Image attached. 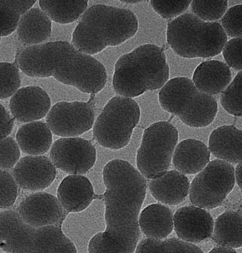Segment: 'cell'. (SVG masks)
I'll return each mask as SVG.
<instances>
[{
  "instance_id": "cell-32",
  "label": "cell",
  "mask_w": 242,
  "mask_h": 253,
  "mask_svg": "<svg viewBox=\"0 0 242 253\" xmlns=\"http://www.w3.org/2000/svg\"><path fill=\"white\" fill-rule=\"evenodd\" d=\"M20 157L17 142L12 137L0 140V169L7 171L14 168Z\"/></svg>"
},
{
  "instance_id": "cell-22",
  "label": "cell",
  "mask_w": 242,
  "mask_h": 253,
  "mask_svg": "<svg viewBox=\"0 0 242 253\" xmlns=\"http://www.w3.org/2000/svg\"><path fill=\"white\" fill-rule=\"evenodd\" d=\"M51 32V20L38 8H31L22 15L17 28L19 42L29 47L41 44L48 40Z\"/></svg>"
},
{
  "instance_id": "cell-17",
  "label": "cell",
  "mask_w": 242,
  "mask_h": 253,
  "mask_svg": "<svg viewBox=\"0 0 242 253\" xmlns=\"http://www.w3.org/2000/svg\"><path fill=\"white\" fill-rule=\"evenodd\" d=\"M97 197L89 178L81 175H69L59 186L57 198L69 213L87 209Z\"/></svg>"
},
{
  "instance_id": "cell-41",
  "label": "cell",
  "mask_w": 242,
  "mask_h": 253,
  "mask_svg": "<svg viewBox=\"0 0 242 253\" xmlns=\"http://www.w3.org/2000/svg\"><path fill=\"white\" fill-rule=\"evenodd\" d=\"M122 2H123V3H126L128 4H135V3H139L140 2H141V1H122Z\"/></svg>"
},
{
  "instance_id": "cell-6",
  "label": "cell",
  "mask_w": 242,
  "mask_h": 253,
  "mask_svg": "<svg viewBox=\"0 0 242 253\" xmlns=\"http://www.w3.org/2000/svg\"><path fill=\"white\" fill-rule=\"evenodd\" d=\"M167 42L178 55L187 58L218 55L228 37L218 22H207L191 13L179 16L168 24Z\"/></svg>"
},
{
  "instance_id": "cell-13",
  "label": "cell",
  "mask_w": 242,
  "mask_h": 253,
  "mask_svg": "<svg viewBox=\"0 0 242 253\" xmlns=\"http://www.w3.org/2000/svg\"><path fill=\"white\" fill-rule=\"evenodd\" d=\"M17 213L24 223L35 228L62 225L68 214L56 196L43 192L24 199L18 207Z\"/></svg>"
},
{
  "instance_id": "cell-29",
  "label": "cell",
  "mask_w": 242,
  "mask_h": 253,
  "mask_svg": "<svg viewBox=\"0 0 242 253\" xmlns=\"http://www.w3.org/2000/svg\"><path fill=\"white\" fill-rule=\"evenodd\" d=\"M242 72H239L223 92L220 99L221 105L224 109L228 114L236 117H242Z\"/></svg>"
},
{
  "instance_id": "cell-4",
  "label": "cell",
  "mask_w": 242,
  "mask_h": 253,
  "mask_svg": "<svg viewBox=\"0 0 242 253\" xmlns=\"http://www.w3.org/2000/svg\"><path fill=\"white\" fill-rule=\"evenodd\" d=\"M169 75V67L162 47L151 44L141 45L118 60L113 89L120 96L135 98L164 87Z\"/></svg>"
},
{
  "instance_id": "cell-34",
  "label": "cell",
  "mask_w": 242,
  "mask_h": 253,
  "mask_svg": "<svg viewBox=\"0 0 242 253\" xmlns=\"http://www.w3.org/2000/svg\"><path fill=\"white\" fill-rule=\"evenodd\" d=\"M242 4H237L226 11L221 19V27L226 36L231 38H241L242 35Z\"/></svg>"
},
{
  "instance_id": "cell-3",
  "label": "cell",
  "mask_w": 242,
  "mask_h": 253,
  "mask_svg": "<svg viewBox=\"0 0 242 253\" xmlns=\"http://www.w3.org/2000/svg\"><path fill=\"white\" fill-rule=\"evenodd\" d=\"M138 28L136 16L132 11L96 4L83 13L73 32L72 43L81 53L96 55L133 38Z\"/></svg>"
},
{
  "instance_id": "cell-18",
  "label": "cell",
  "mask_w": 242,
  "mask_h": 253,
  "mask_svg": "<svg viewBox=\"0 0 242 253\" xmlns=\"http://www.w3.org/2000/svg\"><path fill=\"white\" fill-rule=\"evenodd\" d=\"M148 185L153 197L169 206L184 202L190 187L188 178L177 170L167 171L160 177L149 180Z\"/></svg>"
},
{
  "instance_id": "cell-8",
  "label": "cell",
  "mask_w": 242,
  "mask_h": 253,
  "mask_svg": "<svg viewBox=\"0 0 242 253\" xmlns=\"http://www.w3.org/2000/svg\"><path fill=\"white\" fill-rule=\"evenodd\" d=\"M141 110L132 98L115 96L106 104L93 127L95 141L103 148L119 150L129 144Z\"/></svg>"
},
{
  "instance_id": "cell-33",
  "label": "cell",
  "mask_w": 242,
  "mask_h": 253,
  "mask_svg": "<svg viewBox=\"0 0 242 253\" xmlns=\"http://www.w3.org/2000/svg\"><path fill=\"white\" fill-rule=\"evenodd\" d=\"M18 195V186L12 175L0 169V209L14 204Z\"/></svg>"
},
{
  "instance_id": "cell-31",
  "label": "cell",
  "mask_w": 242,
  "mask_h": 253,
  "mask_svg": "<svg viewBox=\"0 0 242 253\" xmlns=\"http://www.w3.org/2000/svg\"><path fill=\"white\" fill-rule=\"evenodd\" d=\"M193 14L203 21L214 22L221 19L227 10L228 1H192Z\"/></svg>"
},
{
  "instance_id": "cell-35",
  "label": "cell",
  "mask_w": 242,
  "mask_h": 253,
  "mask_svg": "<svg viewBox=\"0 0 242 253\" xmlns=\"http://www.w3.org/2000/svg\"><path fill=\"white\" fill-rule=\"evenodd\" d=\"M154 10L166 19L182 15L186 12L191 4V1H151Z\"/></svg>"
},
{
  "instance_id": "cell-36",
  "label": "cell",
  "mask_w": 242,
  "mask_h": 253,
  "mask_svg": "<svg viewBox=\"0 0 242 253\" xmlns=\"http://www.w3.org/2000/svg\"><path fill=\"white\" fill-rule=\"evenodd\" d=\"M242 37L234 38L226 42L222 51L228 66L239 72L242 69Z\"/></svg>"
},
{
  "instance_id": "cell-12",
  "label": "cell",
  "mask_w": 242,
  "mask_h": 253,
  "mask_svg": "<svg viewBox=\"0 0 242 253\" xmlns=\"http://www.w3.org/2000/svg\"><path fill=\"white\" fill-rule=\"evenodd\" d=\"M97 151L91 142L81 137L57 140L50 151V159L56 168L69 175H83L94 167Z\"/></svg>"
},
{
  "instance_id": "cell-1",
  "label": "cell",
  "mask_w": 242,
  "mask_h": 253,
  "mask_svg": "<svg viewBox=\"0 0 242 253\" xmlns=\"http://www.w3.org/2000/svg\"><path fill=\"white\" fill-rule=\"evenodd\" d=\"M106 191V229L108 240L134 253L140 238L139 216L146 195V180L125 160L116 159L103 169Z\"/></svg>"
},
{
  "instance_id": "cell-14",
  "label": "cell",
  "mask_w": 242,
  "mask_h": 253,
  "mask_svg": "<svg viewBox=\"0 0 242 253\" xmlns=\"http://www.w3.org/2000/svg\"><path fill=\"white\" fill-rule=\"evenodd\" d=\"M12 176L20 188L39 192L48 188L56 177V168L45 156H26L18 162Z\"/></svg>"
},
{
  "instance_id": "cell-26",
  "label": "cell",
  "mask_w": 242,
  "mask_h": 253,
  "mask_svg": "<svg viewBox=\"0 0 242 253\" xmlns=\"http://www.w3.org/2000/svg\"><path fill=\"white\" fill-rule=\"evenodd\" d=\"M88 1H40L41 10L60 24L73 23L87 10Z\"/></svg>"
},
{
  "instance_id": "cell-30",
  "label": "cell",
  "mask_w": 242,
  "mask_h": 253,
  "mask_svg": "<svg viewBox=\"0 0 242 253\" xmlns=\"http://www.w3.org/2000/svg\"><path fill=\"white\" fill-rule=\"evenodd\" d=\"M18 65L15 63H0V99L12 96L20 86Z\"/></svg>"
},
{
  "instance_id": "cell-25",
  "label": "cell",
  "mask_w": 242,
  "mask_h": 253,
  "mask_svg": "<svg viewBox=\"0 0 242 253\" xmlns=\"http://www.w3.org/2000/svg\"><path fill=\"white\" fill-rule=\"evenodd\" d=\"M242 218L238 212L228 211L216 218L214 225L213 239L223 247L232 248L242 246Z\"/></svg>"
},
{
  "instance_id": "cell-37",
  "label": "cell",
  "mask_w": 242,
  "mask_h": 253,
  "mask_svg": "<svg viewBox=\"0 0 242 253\" xmlns=\"http://www.w3.org/2000/svg\"><path fill=\"white\" fill-rule=\"evenodd\" d=\"M88 250L89 253H132L125 248L108 240L102 232L90 239Z\"/></svg>"
},
{
  "instance_id": "cell-15",
  "label": "cell",
  "mask_w": 242,
  "mask_h": 253,
  "mask_svg": "<svg viewBox=\"0 0 242 253\" xmlns=\"http://www.w3.org/2000/svg\"><path fill=\"white\" fill-rule=\"evenodd\" d=\"M174 230L181 240L194 244L212 236L214 221L209 212L195 206L180 208L173 216Z\"/></svg>"
},
{
  "instance_id": "cell-20",
  "label": "cell",
  "mask_w": 242,
  "mask_h": 253,
  "mask_svg": "<svg viewBox=\"0 0 242 253\" xmlns=\"http://www.w3.org/2000/svg\"><path fill=\"white\" fill-rule=\"evenodd\" d=\"M242 130L235 126H223L212 131L209 150L219 160L229 164L242 162Z\"/></svg>"
},
{
  "instance_id": "cell-11",
  "label": "cell",
  "mask_w": 242,
  "mask_h": 253,
  "mask_svg": "<svg viewBox=\"0 0 242 253\" xmlns=\"http://www.w3.org/2000/svg\"><path fill=\"white\" fill-rule=\"evenodd\" d=\"M93 98L88 102H60L55 104L47 115L52 133L62 137H76L87 132L94 124Z\"/></svg>"
},
{
  "instance_id": "cell-42",
  "label": "cell",
  "mask_w": 242,
  "mask_h": 253,
  "mask_svg": "<svg viewBox=\"0 0 242 253\" xmlns=\"http://www.w3.org/2000/svg\"><path fill=\"white\" fill-rule=\"evenodd\" d=\"M0 42H1V38H0Z\"/></svg>"
},
{
  "instance_id": "cell-40",
  "label": "cell",
  "mask_w": 242,
  "mask_h": 253,
  "mask_svg": "<svg viewBox=\"0 0 242 253\" xmlns=\"http://www.w3.org/2000/svg\"><path fill=\"white\" fill-rule=\"evenodd\" d=\"M209 253H237L236 251L232 248L219 246L213 248Z\"/></svg>"
},
{
  "instance_id": "cell-19",
  "label": "cell",
  "mask_w": 242,
  "mask_h": 253,
  "mask_svg": "<svg viewBox=\"0 0 242 253\" xmlns=\"http://www.w3.org/2000/svg\"><path fill=\"white\" fill-rule=\"evenodd\" d=\"M210 152L203 142L185 139L176 147L173 162L177 171L186 175L198 173L210 162Z\"/></svg>"
},
{
  "instance_id": "cell-10",
  "label": "cell",
  "mask_w": 242,
  "mask_h": 253,
  "mask_svg": "<svg viewBox=\"0 0 242 253\" xmlns=\"http://www.w3.org/2000/svg\"><path fill=\"white\" fill-rule=\"evenodd\" d=\"M235 184L234 167L223 160H214L192 181L189 187L190 201L200 209H216L232 191Z\"/></svg>"
},
{
  "instance_id": "cell-39",
  "label": "cell",
  "mask_w": 242,
  "mask_h": 253,
  "mask_svg": "<svg viewBox=\"0 0 242 253\" xmlns=\"http://www.w3.org/2000/svg\"><path fill=\"white\" fill-rule=\"evenodd\" d=\"M235 181H237L240 189H242V162L239 163L235 170Z\"/></svg>"
},
{
  "instance_id": "cell-24",
  "label": "cell",
  "mask_w": 242,
  "mask_h": 253,
  "mask_svg": "<svg viewBox=\"0 0 242 253\" xmlns=\"http://www.w3.org/2000/svg\"><path fill=\"white\" fill-rule=\"evenodd\" d=\"M16 140L22 153L29 156H42L51 148L53 133L46 123L33 122L19 128Z\"/></svg>"
},
{
  "instance_id": "cell-2",
  "label": "cell",
  "mask_w": 242,
  "mask_h": 253,
  "mask_svg": "<svg viewBox=\"0 0 242 253\" xmlns=\"http://www.w3.org/2000/svg\"><path fill=\"white\" fill-rule=\"evenodd\" d=\"M18 67L31 78H54L57 81L95 94L105 87L107 72L93 56L81 53L66 42H54L27 47L17 57Z\"/></svg>"
},
{
  "instance_id": "cell-27",
  "label": "cell",
  "mask_w": 242,
  "mask_h": 253,
  "mask_svg": "<svg viewBox=\"0 0 242 253\" xmlns=\"http://www.w3.org/2000/svg\"><path fill=\"white\" fill-rule=\"evenodd\" d=\"M35 1H0V38L16 30L20 17L30 10Z\"/></svg>"
},
{
  "instance_id": "cell-7",
  "label": "cell",
  "mask_w": 242,
  "mask_h": 253,
  "mask_svg": "<svg viewBox=\"0 0 242 253\" xmlns=\"http://www.w3.org/2000/svg\"><path fill=\"white\" fill-rule=\"evenodd\" d=\"M160 105L191 127L202 128L213 123L218 110L216 99L204 93L186 78L169 81L159 92Z\"/></svg>"
},
{
  "instance_id": "cell-9",
  "label": "cell",
  "mask_w": 242,
  "mask_h": 253,
  "mask_svg": "<svg viewBox=\"0 0 242 253\" xmlns=\"http://www.w3.org/2000/svg\"><path fill=\"white\" fill-rule=\"evenodd\" d=\"M178 137L177 128L167 122L154 123L144 130L136 157L138 170L144 178L153 179L168 171Z\"/></svg>"
},
{
  "instance_id": "cell-28",
  "label": "cell",
  "mask_w": 242,
  "mask_h": 253,
  "mask_svg": "<svg viewBox=\"0 0 242 253\" xmlns=\"http://www.w3.org/2000/svg\"><path fill=\"white\" fill-rule=\"evenodd\" d=\"M134 253H204L193 244L173 238L155 240L147 238L137 245Z\"/></svg>"
},
{
  "instance_id": "cell-38",
  "label": "cell",
  "mask_w": 242,
  "mask_h": 253,
  "mask_svg": "<svg viewBox=\"0 0 242 253\" xmlns=\"http://www.w3.org/2000/svg\"><path fill=\"white\" fill-rule=\"evenodd\" d=\"M15 119L0 103V140L6 138L12 132Z\"/></svg>"
},
{
  "instance_id": "cell-23",
  "label": "cell",
  "mask_w": 242,
  "mask_h": 253,
  "mask_svg": "<svg viewBox=\"0 0 242 253\" xmlns=\"http://www.w3.org/2000/svg\"><path fill=\"white\" fill-rule=\"evenodd\" d=\"M139 229L149 239L164 240L174 229L173 213L162 204L149 205L139 216Z\"/></svg>"
},
{
  "instance_id": "cell-16",
  "label": "cell",
  "mask_w": 242,
  "mask_h": 253,
  "mask_svg": "<svg viewBox=\"0 0 242 253\" xmlns=\"http://www.w3.org/2000/svg\"><path fill=\"white\" fill-rule=\"evenodd\" d=\"M13 118L22 123H33L44 119L51 108V99L45 90L38 86L18 90L9 104Z\"/></svg>"
},
{
  "instance_id": "cell-5",
  "label": "cell",
  "mask_w": 242,
  "mask_h": 253,
  "mask_svg": "<svg viewBox=\"0 0 242 253\" xmlns=\"http://www.w3.org/2000/svg\"><path fill=\"white\" fill-rule=\"evenodd\" d=\"M0 248L7 253H77L62 225L32 227L12 210L0 213Z\"/></svg>"
},
{
  "instance_id": "cell-21",
  "label": "cell",
  "mask_w": 242,
  "mask_h": 253,
  "mask_svg": "<svg viewBox=\"0 0 242 253\" xmlns=\"http://www.w3.org/2000/svg\"><path fill=\"white\" fill-rule=\"evenodd\" d=\"M232 72L226 63L210 60L196 68L192 81L198 90L212 96L221 93L232 82Z\"/></svg>"
}]
</instances>
